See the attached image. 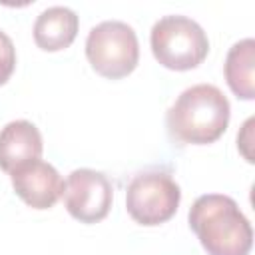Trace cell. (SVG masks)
<instances>
[{
    "label": "cell",
    "instance_id": "obj_12",
    "mask_svg": "<svg viewBox=\"0 0 255 255\" xmlns=\"http://www.w3.org/2000/svg\"><path fill=\"white\" fill-rule=\"evenodd\" d=\"M251 126H253V118H249L243 124V131L237 133V147L241 149V153H245V145H251Z\"/></svg>",
    "mask_w": 255,
    "mask_h": 255
},
{
    "label": "cell",
    "instance_id": "obj_4",
    "mask_svg": "<svg viewBox=\"0 0 255 255\" xmlns=\"http://www.w3.org/2000/svg\"><path fill=\"white\" fill-rule=\"evenodd\" d=\"M86 58L94 72L108 80L129 76L139 62L135 30L120 20L100 22L86 38Z\"/></svg>",
    "mask_w": 255,
    "mask_h": 255
},
{
    "label": "cell",
    "instance_id": "obj_11",
    "mask_svg": "<svg viewBox=\"0 0 255 255\" xmlns=\"http://www.w3.org/2000/svg\"><path fill=\"white\" fill-rule=\"evenodd\" d=\"M16 68V48L12 38L0 30V86H4Z\"/></svg>",
    "mask_w": 255,
    "mask_h": 255
},
{
    "label": "cell",
    "instance_id": "obj_6",
    "mask_svg": "<svg viewBox=\"0 0 255 255\" xmlns=\"http://www.w3.org/2000/svg\"><path fill=\"white\" fill-rule=\"evenodd\" d=\"M62 197L74 219L80 223H98L110 213L114 187L102 171L82 167L68 175Z\"/></svg>",
    "mask_w": 255,
    "mask_h": 255
},
{
    "label": "cell",
    "instance_id": "obj_2",
    "mask_svg": "<svg viewBox=\"0 0 255 255\" xmlns=\"http://www.w3.org/2000/svg\"><path fill=\"white\" fill-rule=\"evenodd\" d=\"M189 227L209 255H249L253 229L237 201L223 193L199 195L189 209Z\"/></svg>",
    "mask_w": 255,
    "mask_h": 255
},
{
    "label": "cell",
    "instance_id": "obj_10",
    "mask_svg": "<svg viewBox=\"0 0 255 255\" xmlns=\"http://www.w3.org/2000/svg\"><path fill=\"white\" fill-rule=\"evenodd\" d=\"M255 42L253 38L239 40L233 44L225 58V80L231 92L241 100H253L255 98Z\"/></svg>",
    "mask_w": 255,
    "mask_h": 255
},
{
    "label": "cell",
    "instance_id": "obj_7",
    "mask_svg": "<svg viewBox=\"0 0 255 255\" xmlns=\"http://www.w3.org/2000/svg\"><path fill=\"white\" fill-rule=\"evenodd\" d=\"M16 195L34 209H50L62 197L64 181L52 163L34 159L10 173Z\"/></svg>",
    "mask_w": 255,
    "mask_h": 255
},
{
    "label": "cell",
    "instance_id": "obj_5",
    "mask_svg": "<svg viewBox=\"0 0 255 255\" xmlns=\"http://www.w3.org/2000/svg\"><path fill=\"white\" fill-rule=\"evenodd\" d=\"M181 201V189L169 171L147 169L137 173L126 189V209L139 225L169 221Z\"/></svg>",
    "mask_w": 255,
    "mask_h": 255
},
{
    "label": "cell",
    "instance_id": "obj_1",
    "mask_svg": "<svg viewBox=\"0 0 255 255\" xmlns=\"http://www.w3.org/2000/svg\"><path fill=\"white\" fill-rule=\"evenodd\" d=\"M231 108L225 94L213 84H195L183 90L165 116V126L177 143L207 145L217 141L229 124Z\"/></svg>",
    "mask_w": 255,
    "mask_h": 255
},
{
    "label": "cell",
    "instance_id": "obj_8",
    "mask_svg": "<svg viewBox=\"0 0 255 255\" xmlns=\"http://www.w3.org/2000/svg\"><path fill=\"white\" fill-rule=\"evenodd\" d=\"M44 141L40 129L28 120H14L0 131V169L12 173L14 169L40 159Z\"/></svg>",
    "mask_w": 255,
    "mask_h": 255
},
{
    "label": "cell",
    "instance_id": "obj_3",
    "mask_svg": "<svg viewBox=\"0 0 255 255\" xmlns=\"http://www.w3.org/2000/svg\"><path fill=\"white\" fill-rule=\"evenodd\" d=\"M151 52L155 60L175 72L197 68L209 52L203 28L187 16H163L151 28Z\"/></svg>",
    "mask_w": 255,
    "mask_h": 255
},
{
    "label": "cell",
    "instance_id": "obj_9",
    "mask_svg": "<svg viewBox=\"0 0 255 255\" xmlns=\"http://www.w3.org/2000/svg\"><path fill=\"white\" fill-rule=\"evenodd\" d=\"M80 20L74 10L66 6H52L44 10L34 22V42L44 52H60L70 48L78 36Z\"/></svg>",
    "mask_w": 255,
    "mask_h": 255
}]
</instances>
